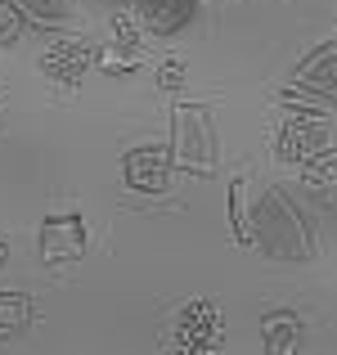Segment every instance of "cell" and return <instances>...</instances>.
Masks as SVG:
<instances>
[{
    "instance_id": "12",
    "label": "cell",
    "mask_w": 337,
    "mask_h": 355,
    "mask_svg": "<svg viewBox=\"0 0 337 355\" xmlns=\"http://www.w3.org/2000/svg\"><path fill=\"white\" fill-rule=\"evenodd\" d=\"M261 333H266V347L270 351L284 355V351H293L297 342H302V315H293V311H270L266 320H261Z\"/></svg>"
},
{
    "instance_id": "14",
    "label": "cell",
    "mask_w": 337,
    "mask_h": 355,
    "mask_svg": "<svg viewBox=\"0 0 337 355\" xmlns=\"http://www.w3.org/2000/svg\"><path fill=\"white\" fill-rule=\"evenodd\" d=\"M243 193H248V175H239V180L230 184V216H234V234H239V243H248V202H243Z\"/></svg>"
},
{
    "instance_id": "15",
    "label": "cell",
    "mask_w": 337,
    "mask_h": 355,
    "mask_svg": "<svg viewBox=\"0 0 337 355\" xmlns=\"http://www.w3.org/2000/svg\"><path fill=\"white\" fill-rule=\"evenodd\" d=\"M23 27H27L23 9H18L14 0H0V45H14L18 36H23Z\"/></svg>"
},
{
    "instance_id": "7",
    "label": "cell",
    "mask_w": 337,
    "mask_h": 355,
    "mask_svg": "<svg viewBox=\"0 0 337 355\" xmlns=\"http://www.w3.org/2000/svg\"><path fill=\"white\" fill-rule=\"evenodd\" d=\"M99 63H104V72H112V77H126V72H135L144 63V23H139L135 9H121L112 18V36H108L104 50H99Z\"/></svg>"
},
{
    "instance_id": "4",
    "label": "cell",
    "mask_w": 337,
    "mask_h": 355,
    "mask_svg": "<svg viewBox=\"0 0 337 355\" xmlns=\"http://www.w3.org/2000/svg\"><path fill=\"white\" fill-rule=\"evenodd\" d=\"M333 148V126L324 121L315 108H293L284 117L275 135V157L279 162H293V166H306L315 157H324Z\"/></svg>"
},
{
    "instance_id": "13",
    "label": "cell",
    "mask_w": 337,
    "mask_h": 355,
    "mask_svg": "<svg viewBox=\"0 0 337 355\" xmlns=\"http://www.w3.org/2000/svg\"><path fill=\"white\" fill-rule=\"evenodd\" d=\"M23 324H32V297H23V293H0V338L18 333Z\"/></svg>"
},
{
    "instance_id": "3",
    "label": "cell",
    "mask_w": 337,
    "mask_h": 355,
    "mask_svg": "<svg viewBox=\"0 0 337 355\" xmlns=\"http://www.w3.org/2000/svg\"><path fill=\"white\" fill-rule=\"evenodd\" d=\"M288 108H337V41L320 45L315 54H306L302 68L293 72V81L284 86Z\"/></svg>"
},
{
    "instance_id": "6",
    "label": "cell",
    "mask_w": 337,
    "mask_h": 355,
    "mask_svg": "<svg viewBox=\"0 0 337 355\" xmlns=\"http://www.w3.org/2000/svg\"><path fill=\"white\" fill-rule=\"evenodd\" d=\"M171 351L198 355V351H216L221 347V306L216 302H189L175 320V333L166 338Z\"/></svg>"
},
{
    "instance_id": "10",
    "label": "cell",
    "mask_w": 337,
    "mask_h": 355,
    "mask_svg": "<svg viewBox=\"0 0 337 355\" xmlns=\"http://www.w3.org/2000/svg\"><path fill=\"white\" fill-rule=\"evenodd\" d=\"M135 14L148 36H175L198 14V0H135Z\"/></svg>"
},
{
    "instance_id": "5",
    "label": "cell",
    "mask_w": 337,
    "mask_h": 355,
    "mask_svg": "<svg viewBox=\"0 0 337 355\" xmlns=\"http://www.w3.org/2000/svg\"><path fill=\"white\" fill-rule=\"evenodd\" d=\"M99 59V50L81 36H68V32H54L41 50V72L59 86H77L81 77L90 72V63Z\"/></svg>"
},
{
    "instance_id": "16",
    "label": "cell",
    "mask_w": 337,
    "mask_h": 355,
    "mask_svg": "<svg viewBox=\"0 0 337 355\" xmlns=\"http://www.w3.org/2000/svg\"><path fill=\"white\" fill-rule=\"evenodd\" d=\"M184 68H189L184 59H162V68H157V86H162V90H180L184 86Z\"/></svg>"
},
{
    "instance_id": "1",
    "label": "cell",
    "mask_w": 337,
    "mask_h": 355,
    "mask_svg": "<svg viewBox=\"0 0 337 355\" xmlns=\"http://www.w3.org/2000/svg\"><path fill=\"white\" fill-rule=\"evenodd\" d=\"M248 216H252L248 220V248L257 243V248L266 252V257H275V261H315L320 257V243H315L311 220L302 216V207H297L279 184L261 189L257 207H252Z\"/></svg>"
},
{
    "instance_id": "2",
    "label": "cell",
    "mask_w": 337,
    "mask_h": 355,
    "mask_svg": "<svg viewBox=\"0 0 337 355\" xmlns=\"http://www.w3.org/2000/svg\"><path fill=\"white\" fill-rule=\"evenodd\" d=\"M221 157V139H216V121L202 104H180L175 108V148L171 162L180 166L184 175H207L216 171Z\"/></svg>"
},
{
    "instance_id": "9",
    "label": "cell",
    "mask_w": 337,
    "mask_h": 355,
    "mask_svg": "<svg viewBox=\"0 0 337 355\" xmlns=\"http://www.w3.org/2000/svg\"><path fill=\"white\" fill-rule=\"evenodd\" d=\"M121 171H126V184L130 189H144V193H157L175 180V162H171V148H130L121 157Z\"/></svg>"
},
{
    "instance_id": "8",
    "label": "cell",
    "mask_w": 337,
    "mask_h": 355,
    "mask_svg": "<svg viewBox=\"0 0 337 355\" xmlns=\"http://www.w3.org/2000/svg\"><path fill=\"white\" fill-rule=\"evenodd\" d=\"M41 257L45 266H68V261L86 257V220L77 211H59V216L41 220Z\"/></svg>"
},
{
    "instance_id": "11",
    "label": "cell",
    "mask_w": 337,
    "mask_h": 355,
    "mask_svg": "<svg viewBox=\"0 0 337 355\" xmlns=\"http://www.w3.org/2000/svg\"><path fill=\"white\" fill-rule=\"evenodd\" d=\"M23 9L27 23L45 27V32H68L72 18H77V0H14Z\"/></svg>"
}]
</instances>
